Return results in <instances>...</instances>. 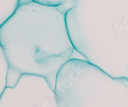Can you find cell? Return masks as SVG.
Returning a JSON list of instances; mask_svg holds the SVG:
<instances>
[{
    "mask_svg": "<svg viewBox=\"0 0 128 107\" xmlns=\"http://www.w3.org/2000/svg\"><path fill=\"white\" fill-rule=\"evenodd\" d=\"M0 48L9 66L6 87L14 86L22 75L33 74L45 78L54 90L64 65L72 59L86 60L73 46L66 15L57 6L34 1L19 5L1 24Z\"/></svg>",
    "mask_w": 128,
    "mask_h": 107,
    "instance_id": "1",
    "label": "cell"
},
{
    "mask_svg": "<svg viewBox=\"0 0 128 107\" xmlns=\"http://www.w3.org/2000/svg\"><path fill=\"white\" fill-rule=\"evenodd\" d=\"M66 22L74 48L88 62L128 80V0H75Z\"/></svg>",
    "mask_w": 128,
    "mask_h": 107,
    "instance_id": "2",
    "label": "cell"
},
{
    "mask_svg": "<svg viewBox=\"0 0 128 107\" xmlns=\"http://www.w3.org/2000/svg\"><path fill=\"white\" fill-rule=\"evenodd\" d=\"M54 92L58 107H128V80L112 78L86 60L64 65Z\"/></svg>",
    "mask_w": 128,
    "mask_h": 107,
    "instance_id": "3",
    "label": "cell"
},
{
    "mask_svg": "<svg viewBox=\"0 0 128 107\" xmlns=\"http://www.w3.org/2000/svg\"><path fill=\"white\" fill-rule=\"evenodd\" d=\"M0 107H58L55 92L45 78L23 74L0 94Z\"/></svg>",
    "mask_w": 128,
    "mask_h": 107,
    "instance_id": "4",
    "label": "cell"
},
{
    "mask_svg": "<svg viewBox=\"0 0 128 107\" xmlns=\"http://www.w3.org/2000/svg\"><path fill=\"white\" fill-rule=\"evenodd\" d=\"M8 63L3 50H1V92H0V94H2L4 89L6 88V82H7V75L8 73Z\"/></svg>",
    "mask_w": 128,
    "mask_h": 107,
    "instance_id": "5",
    "label": "cell"
}]
</instances>
